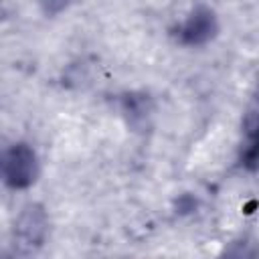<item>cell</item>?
Wrapping results in <instances>:
<instances>
[{"instance_id":"277c9868","label":"cell","mask_w":259,"mask_h":259,"mask_svg":"<svg viewBox=\"0 0 259 259\" xmlns=\"http://www.w3.org/2000/svg\"><path fill=\"white\" fill-rule=\"evenodd\" d=\"M121 111H123L127 123L136 132H142V130L150 127V119H152V113H154L152 97L148 93H142V91L125 93L121 97Z\"/></svg>"},{"instance_id":"5b68a950","label":"cell","mask_w":259,"mask_h":259,"mask_svg":"<svg viewBox=\"0 0 259 259\" xmlns=\"http://www.w3.org/2000/svg\"><path fill=\"white\" fill-rule=\"evenodd\" d=\"M243 146H241V164L247 170L257 166V115L255 109H249L247 119L243 121Z\"/></svg>"},{"instance_id":"3957f363","label":"cell","mask_w":259,"mask_h":259,"mask_svg":"<svg viewBox=\"0 0 259 259\" xmlns=\"http://www.w3.org/2000/svg\"><path fill=\"white\" fill-rule=\"evenodd\" d=\"M219 32V20L212 8L208 6H196L186 20L176 28L178 42L186 47H198L212 40Z\"/></svg>"},{"instance_id":"7a4b0ae2","label":"cell","mask_w":259,"mask_h":259,"mask_svg":"<svg viewBox=\"0 0 259 259\" xmlns=\"http://www.w3.org/2000/svg\"><path fill=\"white\" fill-rule=\"evenodd\" d=\"M49 235V217L40 204H28L20 210L14 231H12V243L14 249L22 255H30L42 247Z\"/></svg>"},{"instance_id":"8992f818","label":"cell","mask_w":259,"mask_h":259,"mask_svg":"<svg viewBox=\"0 0 259 259\" xmlns=\"http://www.w3.org/2000/svg\"><path fill=\"white\" fill-rule=\"evenodd\" d=\"M71 0H38L40 4V10L47 14V16H57L61 14L67 6H69Z\"/></svg>"},{"instance_id":"6da1fadb","label":"cell","mask_w":259,"mask_h":259,"mask_svg":"<svg viewBox=\"0 0 259 259\" xmlns=\"http://www.w3.org/2000/svg\"><path fill=\"white\" fill-rule=\"evenodd\" d=\"M38 176V160L28 144H14L0 152V180L14 190L34 184Z\"/></svg>"}]
</instances>
